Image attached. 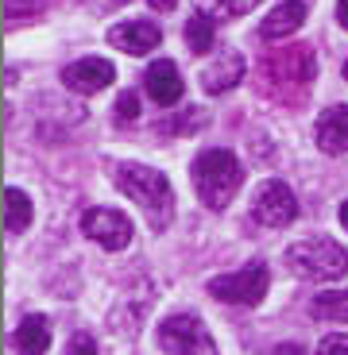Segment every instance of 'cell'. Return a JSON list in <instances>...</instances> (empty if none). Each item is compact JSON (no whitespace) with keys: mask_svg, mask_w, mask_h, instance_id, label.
<instances>
[{"mask_svg":"<svg viewBox=\"0 0 348 355\" xmlns=\"http://www.w3.org/2000/svg\"><path fill=\"white\" fill-rule=\"evenodd\" d=\"M279 355H302V352H298L295 344H283V347H279Z\"/></svg>","mask_w":348,"mask_h":355,"instance_id":"484cf974","label":"cell"},{"mask_svg":"<svg viewBox=\"0 0 348 355\" xmlns=\"http://www.w3.org/2000/svg\"><path fill=\"white\" fill-rule=\"evenodd\" d=\"M259 0H201V8L197 12H206V16H213L217 24L221 19H236V16H244L248 8H256Z\"/></svg>","mask_w":348,"mask_h":355,"instance_id":"d6986e66","label":"cell"},{"mask_svg":"<svg viewBox=\"0 0 348 355\" xmlns=\"http://www.w3.org/2000/svg\"><path fill=\"white\" fill-rule=\"evenodd\" d=\"M302 19H306V0H283L279 8H271L267 16H263L259 35L267 39V43H275V39L295 35L298 27H302Z\"/></svg>","mask_w":348,"mask_h":355,"instance_id":"4fadbf2b","label":"cell"},{"mask_svg":"<svg viewBox=\"0 0 348 355\" xmlns=\"http://www.w3.org/2000/svg\"><path fill=\"white\" fill-rule=\"evenodd\" d=\"M251 216H256L263 228H286V224L298 216V197L290 193L286 182H263L251 197Z\"/></svg>","mask_w":348,"mask_h":355,"instance_id":"8992f818","label":"cell"},{"mask_svg":"<svg viewBox=\"0 0 348 355\" xmlns=\"http://www.w3.org/2000/svg\"><path fill=\"white\" fill-rule=\"evenodd\" d=\"M116 116H120V120H135V116H140V101H135V93H120V101H116Z\"/></svg>","mask_w":348,"mask_h":355,"instance_id":"7402d4cb","label":"cell"},{"mask_svg":"<svg viewBox=\"0 0 348 355\" xmlns=\"http://www.w3.org/2000/svg\"><path fill=\"white\" fill-rule=\"evenodd\" d=\"M244 81V54L240 51H217V58L201 70V89L209 97L217 93H229Z\"/></svg>","mask_w":348,"mask_h":355,"instance_id":"9c48e42d","label":"cell"},{"mask_svg":"<svg viewBox=\"0 0 348 355\" xmlns=\"http://www.w3.org/2000/svg\"><path fill=\"white\" fill-rule=\"evenodd\" d=\"M310 313L317 320H337V324H348V290H325L313 297Z\"/></svg>","mask_w":348,"mask_h":355,"instance_id":"e0dca14e","label":"cell"},{"mask_svg":"<svg viewBox=\"0 0 348 355\" xmlns=\"http://www.w3.org/2000/svg\"><path fill=\"white\" fill-rule=\"evenodd\" d=\"M116 186L124 189L135 205H140L151 228H167L170 216H174V189H170L167 174L155 166H140V162H124V166H116Z\"/></svg>","mask_w":348,"mask_h":355,"instance_id":"6da1fadb","label":"cell"},{"mask_svg":"<svg viewBox=\"0 0 348 355\" xmlns=\"http://www.w3.org/2000/svg\"><path fill=\"white\" fill-rule=\"evenodd\" d=\"M4 205H8V232L16 236V232H24L27 224H31V201H27L24 189H8V193H4Z\"/></svg>","mask_w":348,"mask_h":355,"instance_id":"ac0fdd59","label":"cell"},{"mask_svg":"<svg viewBox=\"0 0 348 355\" xmlns=\"http://www.w3.org/2000/svg\"><path fill=\"white\" fill-rule=\"evenodd\" d=\"M43 8V0H8V24H16L19 16H35Z\"/></svg>","mask_w":348,"mask_h":355,"instance_id":"ffe728a7","label":"cell"},{"mask_svg":"<svg viewBox=\"0 0 348 355\" xmlns=\"http://www.w3.org/2000/svg\"><path fill=\"white\" fill-rule=\"evenodd\" d=\"M143 85H147V97L155 101V105H179L182 93H186V85H182V73L179 66L170 62V58H159V62L147 70V78H143Z\"/></svg>","mask_w":348,"mask_h":355,"instance_id":"7c38bea8","label":"cell"},{"mask_svg":"<svg viewBox=\"0 0 348 355\" xmlns=\"http://www.w3.org/2000/svg\"><path fill=\"white\" fill-rule=\"evenodd\" d=\"M108 43L124 54H147L163 43V31L155 24H147V19H128V24H116L108 31Z\"/></svg>","mask_w":348,"mask_h":355,"instance_id":"30bf717a","label":"cell"},{"mask_svg":"<svg viewBox=\"0 0 348 355\" xmlns=\"http://www.w3.org/2000/svg\"><path fill=\"white\" fill-rule=\"evenodd\" d=\"M186 43L194 54H209L217 46V19L206 16V12H194L186 19Z\"/></svg>","mask_w":348,"mask_h":355,"instance_id":"2e32d148","label":"cell"},{"mask_svg":"<svg viewBox=\"0 0 348 355\" xmlns=\"http://www.w3.org/2000/svg\"><path fill=\"white\" fill-rule=\"evenodd\" d=\"M317 355H348V336H325L317 344Z\"/></svg>","mask_w":348,"mask_h":355,"instance_id":"603a6c76","label":"cell"},{"mask_svg":"<svg viewBox=\"0 0 348 355\" xmlns=\"http://www.w3.org/2000/svg\"><path fill=\"white\" fill-rule=\"evenodd\" d=\"M267 266L263 263H248L240 270H232V275H217L209 278V293H213L217 302H229V305H259L267 297Z\"/></svg>","mask_w":348,"mask_h":355,"instance_id":"277c9868","label":"cell"},{"mask_svg":"<svg viewBox=\"0 0 348 355\" xmlns=\"http://www.w3.org/2000/svg\"><path fill=\"white\" fill-rule=\"evenodd\" d=\"M159 344L167 355H217V344L209 329L194 313H179L159 324Z\"/></svg>","mask_w":348,"mask_h":355,"instance_id":"5b68a950","label":"cell"},{"mask_svg":"<svg viewBox=\"0 0 348 355\" xmlns=\"http://www.w3.org/2000/svg\"><path fill=\"white\" fill-rule=\"evenodd\" d=\"M267 66H275L279 78L295 81V85H302V81L313 78V54L306 51V46H295V51H286L283 58H267Z\"/></svg>","mask_w":348,"mask_h":355,"instance_id":"9a60e30c","label":"cell"},{"mask_svg":"<svg viewBox=\"0 0 348 355\" xmlns=\"http://www.w3.org/2000/svg\"><path fill=\"white\" fill-rule=\"evenodd\" d=\"M194 189H197V201L206 209H224V205L236 197L244 182V166L240 159L224 147H213V151H201L194 159Z\"/></svg>","mask_w":348,"mask_h":355,"instance_id":"7a4b0ae2","label":"cell"},{"mask_svg":"<svg viewBox=\"0 0 348 355\" xmlns=\"http://www.w3.org/2000/svg\"><path fill=\"white\" fill-rule=\"evenodd\" d=\"M12 344H16V355H47V347H51V324H47L43 313H31V317L19 320Z\"/></svg>","mask_w":348,"mask_h":355,"instance_id":"5bb4252c","label":"cell"},{"mask_svg":"<svg viewBox=\"0 0 348 355\" xmlns=\"http://www.w3.org/2000/svg\"><path fill=\"white\" fill-rule=\"evenodd\" d=\"M116 78L113 62L108 58H78L63 70V85L74 89V93H97V89H108Z\"/></svg>","mask_w":348,"mask_h":355,"instance_id":"ba28073f","label":"cell"},{"mask_svg":"<svg viewBox=\"0 0 348 355\" xmlns=\"http://www.w3.org/2000/svg\"><path fill=\"white\" fill-rule=\"evenodd\" d=\"M286 266L310 282H333V278L348 275V251L329 236H306L286 248Z\"/></svg>","mask_w":348,"mask_h":355,"instance_id":"3957f363","label":"cell"},{"mask_svg":"<svg viewBox=\"0 0 348 355\" xmlns=\"http://www.w3.org/2000/svg\"><path fill=\"white\" fill-rule=\"evenodd\" d=\"M337 19H340V27H348V0H340V4H337Z\"/></svg>","mask_w":348,"mask_h":355,"instance_id":"cb8c5ba5","label":"cell"},{"mask_svg":"<svg viewBox=\"0 0 348 355\" xmlns=\"http://www.w3.org/2000/svg\"><path fill=\"white\" fill-rule=\"evenodd\" d=\"M345 78H348V62H345Z\"/></svg>","mask_w":348,"mask_h":355,"instance_id":"83f0119b","label":"cell"},{"mask_svg":"<svg viewBox=\"0 0 348 355\" xmlns=\"http://www.w3.org/2000/svg\"><path fill=\"white\" fill-rule=\"evenodd\" d=\"M313 139L325 155H345L348 151V105H333L317 116Z\"/></svg>","mask_w":348,"mask_h":355,"instance_id":"8fae6325","label":"cell"},{"mask_svg":"<svg viewBox=\"0 0 348 355\" xmlns=\"http://www.w3.org/2000/svg\"><path fill=\"white\" fill-rule=\"evenodd\" d=\"M66 355H97V344H93L90 332H78V336L70 340V347H66Z\"/></svg>","mask_w":348,"mask_h":355,"instance_id":"44dd1931","label":"cell"},{"mask_svg":"<svg viewBox=\"0 0 348 355\" xmlns=\"http://www.w3.org/2000/svg\"><path fill=\"white\" fill-rule=\"evenodd\" d=\"M81 232L105 251H124L132 243V220L120 209H90L81 216Z\"/></svg>","mask_w":348,"mask_h":355,"instance_id":"52a82bcc","label":"cell"},{"mask_svg":"<svg viewBox=\"0 0 348 355\" xmlns=\"http://www.w3.org/2000/svg\"><path fill=\"white\" fill-rule=\"evenodd\" d=\"M174 4H179V0H151V8H159V12H170Z\"/></svg>","mask_w":348,"mask_h":355,"instance_id":"d4e9b609","label":"cell"},{"mask_svg":"<svg viewBox=\"0 0 348 355\" xmlns=\"http://www.w3.org/2000/svg\"><path fill=\"white\" fill-rule=\"evenodd\" d=\"M340 224H345V232H348V201L340 205Z\"/></svg>","mask_w":348,"mask_h":355,"instance_id":"4316f807","label":"cell"}]
</instances>
